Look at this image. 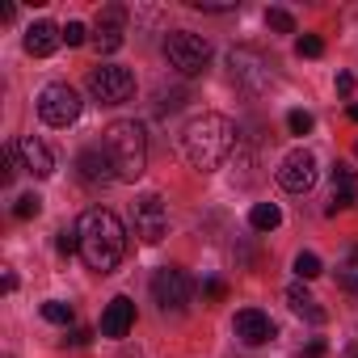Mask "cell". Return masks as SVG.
Instances as JSON below:
<instances>
[{
  "mask_svg": "<svg viewBox=\"0 0 358 358\" xmlns=\"http://www.w3.org/2000/svg\"><path fill=\"white\" fill-rule=\"evenodd\" d=\"M299 358H324V341H308Z\"/></svg>",
  "mask_w": 358,
  "mask_h": 358,
  "instance_id": "31",
  "label": "cell"
},
{
  "mask_svg": "<svg viewBox=\"0 0 358 358\" xmlns=\"http://www.w3.org/2000/svg\"><path fill=\"white\" fill-rule=\"evenodd\" d=\"M76 232H80V257H85V266L97 270V274H114L118 262H122V253H127V228H122V220L114 211H106V207H89L80 215Z\"/></svg>",
  "mask_w": 358,
  "mask_h": 358,
  "instance_id": "1",
  "label": "cell"
},
{
  "mask_svg": "<svg viewBox=\"0 0 358 358\" xmlns=\"http://www.w3.org/2000/svg\"><path fill=\"white\" fill-rule=\"evenodd\" d=\"M22 169H26V164H22V148L9 143V148H5V186H13V177H17Z\"/></svg>",
  "mask_w": 358,
  "mask_h": 358,
  "instance_id": "21",
  "label": "cell"
},
{
  "mask_svg": "<svg viewBox=\"0 0 358 358\" xmlns=\"http://www.w3.org/2000/svg\"><path fill=\"white\" fill-rule=\"evenodd\" d=\"M337 287H341L345 295H354V299H358V245L337 262Z\"/></svg>",
  "mask_w": 358,
  "mask_h": 358,
  "instance_id": "18",
  "label": "cell"
},
{
  "mask_svg": "<svg viewBox=\"0 0 358 358\" xmlns=\"http://www.w3.org/2000/svg\"><path fill=\"white\" fill-rule=\"evenodd\" d=\"M228 76H232V85L241 93L257 97V93H266L274 85V59L266 51H257V47H232L228 51Z\"/></svg>",
  "mask_w": 358,
  "mask_h": 358,
  "instance_id": "4",
  "label": "cell"
},
{
  "mask_svg": "<svg viewBox=\"0 0 358 358\" xmlns=\"http://www.w3.org/2000/svg\"><path fill=\"white\" fill-rule=\"evenodd\" d=\"M43 316H47L51 324H72V308H68V303H59V299L43 303Z\"/></svg>",
  "mask_w": 358,
  "mask_h": 358,
  "instance_id": "24",
  "label": "cell"
},
{
  "mask_svg": "<svg viewBox=\"0 0 358 358\" xmlns=\"http://www.w3.org/2000/svg\"><path fill=\"white\" fill-rule=\"evenodd\" d=\"M38 211H43V199H38V194H22V199L13 203V215H17V220H34Z\"/></svg>",
  "mask_w": 358,
  "mask_h": 358,
  "instance_id": "22",
  "label": "cell"
},
{
  "mask_svg": "<svg viewBox=\"0 0 358 358\" xmlns=\"http://www.w3.org/2000/svg\"><path fill=\"white\" fill-rule=\"evenodd\" d=\"M278 224H282V211H278L274 203H257V207L249 211V228H253V232H274Z\"/></svg>",
  "mask_w": 358,
  "mask_h": 358,
  "instance_id": "19",
  "label": "cell"
},
{
  "mask_svg": "<svg viewBox=\"0 0 358 358\" xmlns=\"http://www.w3.org/2000/svg\"><path fill=\"white\" fill-rule=\"evenodd\" d=\"M287 303H291V312H295V316H303L308 324H324V308H320V303L299 287V282H295V287H287Z\"/></svg>",
  "mask_w": 358,
  "mask_h": 358,
  "instance_id": "17",
  "label": "cell"
},
{
  "mask_svg": "<svg viewBox=\"0 0 358 358\" xmlns=\"http://www.w3.org/2000/svg\"><path fill=\"white\" fill-rule=\"evenodd\" d=\"M350 118H354V122H358V106H350Z\"/></svg>",
  "mask_w": 358,
  "mask_h": 358,
  "instance_id": "32",
  "label": "cell"
},
{
  "mask_svg": "<svg viewBox=\"0 0 358 358\" xmlns=\"http://www.w3.org/2000/svg\"><path fill=\"white\" fill-rule=\"evenodd\" d=\"M131 324H135V303H131L127 295H114V299L106 303L101 333H106V337H127V333H131Z\"/></svg>",
  "mask_w": 358,
  "mask_h": 358,
  "instance_id": "14",
  "label": "cell"
},
{
  "mask_svg": "<svg viewBox=\"0 0 358 358\" xmlns=\"http://www.w3.org/2000/svg\"><path fill=\"white\" fill-rule=\"evenodd\" d=\"M164 59L182 76H203L207 64H211V43L203 34H190V30H173L164 38Z\"/></svg>",
  "mask_w": 358,
  "mask_h": 358,
  "instance_id": "5",
  "label": "cell"
},
{
  "mask_svg": "<svg viewBox=\"0 0 358 358\" xmlns=\"http://www.w3.org/2000/svg\"><path fill=\"white\" fill-rule=\"evenodd\" d=\"M59 43H64V30H59V26H51V22H34V26L26 30V51H30L34 59L55 55V51H59Z\"/></svg>",
  "mask_w": 358,
  "mask_h": 358,
  "instance_id": "15",
  "label": "cell"
},
{
  "mask_svg": "<svg viewBox=\"0 0 358 358\" xmlns=\"http://www.w3.org/2000/svg\"><path fill=\"white\" fill-rule=\"evenodd\" d=\"M203 299H207V303H220V299H228V282H220V278H207V282H203Z\"/></svg>",
  "mask_w": 358,
  "mask_h": 358,
  "instance_id": "28",
  "label": "cell"
},
{
  "mask_svg": "<svg viewBox=\"0 0 358 358\" xmlns=\"http://www.w3.org/2000/svg\"><path fill=\"white\" fill-rule=\"evenodd\" d=\"M232 148H236V127H232V118H224V114H199V118L182 131V152H186V160H190L194 169H203V173L220 169V164L232 156Z\"/></svg>",
  "mask_w": 358,
  "mask_h": 358,
  "instance_id": "2",
  "label": "cell"
},
{
  "mask_svg": "<svg viewBox=\"0 0 358 358\" xmlns=\"http://www.w3.org/2000/svg\"><path fill=\"white\" fill-rule=\"evenodd\" d=\"M131 224H135V236H139L143 245H160L164 232H169V211H164L160 194H143V199H135V207H131Z\"/></svg>",
  "mask_w": 358,
  "mask_h": 358,
  "instance_id": "9",
  "label": "cell"
},
{
  "mask_svg": "<svg viewBox=\"0 0 358 358\" xmlns=\"http://www.w3.org/2000/svg\"><path fill=\"white\" fill-rule=\"evenodd\" d=\"M152 299H156V308L164 316H182L190 308V278L182 270H173V266L156 270L152 274Z\"/></svg>",
  "mask_w": 358,
  "mask_h": 358,
  "instance_id": "8",
  "label": "cell"
},
{
  "mask_svg": "<svg viewBox=\"0 0 358 358\" xmlns=\"http://www.w3.org/2000/svg\"><path fill=\"white\" fill-rule=\"evenodd\" d=\"M354 207H358V186H354Z\"/></svg>",
  "mask_w": 358,
  "mask_h": 358,
  "instance_id": "33",
  "label": "cell"
},
{
  "mask_svg": "<svg viewBox=\"0 0 358 358\" xmlns=\"http://www.w3.org/2000/svg\"><path fill=\"white\" fill-rule=\"evenodd\" d=\"M55 249H59L64 257L80 253V232H76V228H64V232H59V241H55Z\"/></svg>",
  "mask_w": 358,
  "mask_h": 358,
  "instance_id": "26",
  "label": "cell"
},
{
  "mask_svg": "<svg viewBox=\"0 0 358 358\" xmlns=\"http://www.w3.org/2000/svg\"><path fill=\"white\" fill-rule=\"evenodd\" d=\"M287 127H291V135H308L312 131V114L308 110H291L287 114Z\"/></svg>",
  "mask_w": 358,
  "mask_h": 358,
  "instance_id": "27",
  "label": "cell"
},
{
  "mask_svg": "<svg viewBox=\"0 0 358 358\" xmlns=\"http://www.w3.org/2000/svg\"><path fill=\"white\" fill-rule=\"evenodd\" d=\"M76 177H80L89 190H101V186H114V182H118V173H114L106 148H85V152L76 156Z\"/></svg>",
  "mask_w": 358,
  "mask_h": 358,
  "instance_id": "11",
  "label": "cell"
},
{
  "mask_svg": "<svg viewBox=\"0 0 358 358\" xmlns=\"http://www.w3.org/2000/svg\"><path fill=\"white\" fill-rule=\"evenodd\" d=\"M122 43H127V9L110 5V9H101V17H97L93 47H97V55H114Z\"/></svg>",
  "mask_w": 358,
  "mask_h": 358,
  "instance_id": "12",
  "label": "cell"
},
{
  "mask_svg": "<svg viewBox=\"0 0 358 358\" xmlns=\"http://www.w3.org/2000/svg\"><path fill=\"white\" fill-rule=\"evenodd\" d=\"M89 93L97 106H122L135 97V76L131 68H118V64H101L89 72Z\"/></svg>",
  "mask_w": 358,
  "mask_h": 358,
  "instance_id": "6",
  "label": "cell"
},
{
  "mask_svg": "<svg viewBox=\"0 0 358 358\" xmlns=\"http://www.w3.org/2000/svg\"><path fill=\"white\" fill-rule=\"evenodd\" d=\"M85 38H89V30H85V22H68V26H64V43H68V47H80Z\"/></svg>",
  "mask_w": 358,
  "mask_h": 358,
  "instance_id": "29",
  "label": "cell"
},
{
  "mask_svg": "<svg viewBox=\"0 0 358 358\" xmlns=\"http://www.w3.org/2000/svg\"><path fill=\"white\" fill-rule=\"evenodd\" d=\"M295 274H299L303 282L316 278V274H320V257H316V253H299V257H295Z\"/></svg>",
  "mask_w": 358,
  "mask_h": 358,
  "instance_id": "23",
  "label": "cell"
},
{
  "mask_svg": "<svg viewBox=\"0 0 358 358\" xmlns=\"http://www.w3.org/2000/svg\"><path fill=\"white\" fill-rule=\"evenodd\" d=\"M350 358H358V350H354V354H350Z\"/></svg>",
  "mask_w": 358,
  "mask_h": 358,
  "instance_id": "34",
  "label": "cell"
},
{
  "mask_svg": "<svg viewBox=\"0 0 358 358\" xmlns=\"http://www.w3.org/2000/svg\"><path fill=\"white\" fill-rule=\"evenodd\" d=\"M101 148H106V156H110V164L118 173V182L143 177V169H148V135H143V127L135 118L110 122L106 135H101Z\"/></svg>",
  "mask_w": 358,
  "mask_h": 358,
  "instance_id": "3",
  "label": "cell"
},
{
  "mask_svg": "<svg viewBox=\"0 0 358 358\" xmlns=\"http://www.w3.org/2000/svg\"><path fill=\"white\" fill-rule=\"evenodd\" d=\"M278 186L287 194H308L316 186V156L308 148H295V152L282 156V164H278Z\"/></svg>",
  "mask_w": 358,
  "mask_h": 358,
  "instance_id": "10",
  "label": "cell"
},
{
  "mask_svg": "<svg viewBox=\"0 0 358 358\" xmlns=\"http://www.w3.org/2000/svg\"><path fill=\"white\" fill-rule=\"evenodd\" d=\"M295 51H299L303 59H316V55H324V38H316V34H303V38L295 43Z\"/></svg>",
  "mask_w": 358,
  "mask_h": 358,
  "instance_id": "25",
  "label": "cell"
},
{
  "mask_svg": "<svg viewBox=\"0 0 358 358\" xmlns=\"http://www.w3.org/2000/svg\"><path fill=\"white\" fill-rule=\"evenodd\" d=\"M80 106H85L80 93L72 85H64V80H55V85H47L38 93V114H43L47 127H72L80 118Z\"/></svg>",
  "mask_w": 358,
  "mask_h": 358,
  "instance_id": "7",
  "label": "cell"
},
{
  "mask_svg": "<svg viewBox=\"0 0 358 358\" xmlns=\"http://www.w3.org/2000/svg\"><path fill=\"white\" fill-rule=\"evenodd\" d=\"M337 93H341V97L354 93V76H350V72H337Z\"/></svg>",
  "mask_w": 358,
  "mask_h": 358,
  "instance_id": "30",
  "label": "cell"
},
{
  "mask_svg": "<svg viewBox=\"0 0 358 358\" xmlns=\"http://www.w3.org/2000/svg\"><path fill=\"white\" fill-rule=\"evenodd\" d=\"M266 26H270L274 34H295V17H291L287 9H266Z\"/></svg>",
  "mask_w": 358,
  "mask_h": 358,
  "instance_id": "20",
  "label": "cell"
},
{
  "mask_svg": "<svg viewBox=\"0 0 358 358\" xmlns=\"http://www.w3.org/2000/svg\"><path fill=\"white\" fill-rule=\"evenodd\" d=\"M17 148H22L26 173H34V177H51V173H55V156H51V148H47L43 139L26 135V139H17Z\"/></svg>",
  "mask_w": 358,
  "mask_h": 358,
  "instance_id": "16",
  "label": "cell"
},
{
  "mask_svg": "<svg viewBox=\"0 0 358 358\" xmlns=\"http://www.w3.org/2000/svg\"><path fill=\"white\" fill-rule=\"evenodd\" d=\"M232 333L245 341V345H266L274 337V320L262 312V308H241L236 320H232Z\"/></svg>",
  "mask_w": 358,
  "mask_h": 358,
  "instance_id": "13",
  "label": "cell"
}]
</instances>
